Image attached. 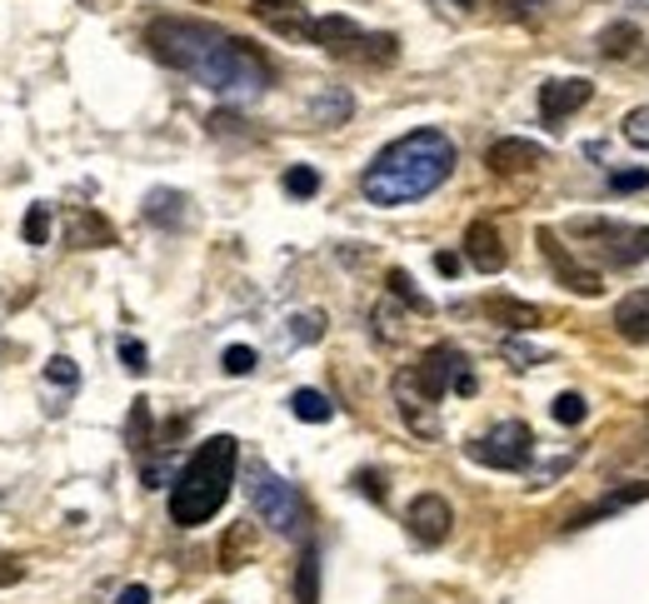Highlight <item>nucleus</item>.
Returning <instances> with one entry per match:
<instances>
[{
  "instance_id": "45",
  "label": "nucleus",
  "mask_w": 649,
  "mask_h": 604,
  "mask_svg": "<svg viewBox=\"0 0 649 604\" xmlns=\"http://www.w3.org/2000/svg\"><path fill=\"white\" fill-rule=\"evenodd\" d=\"M449 5H465V11H470V5H474V0H449Z\"/></svg>"
},
{
  "instance_id": "47",
  "label": "nucleus",
  "mask_w": 649,
  "mask_h": 604,
  "mask_svg": "<svg viewBox=\"0 0 649 604\" xmlns=\"http://www.w3.org/2000/svg\"><path fill=\"white\" fill-rule=\"evenodd\" d=\"M0 559H5V555H0Z\"/></svg>"
},
{
  "instance_id": "13",
  "label": "nucleus",
  "mask_w": 649,
  "mask_h": 604,
  "mask_svg": "<svg viewBox=\"0 0 649 604\" xmlns=\"http://www.w3.org/2000/svg\"><path fill=\"white\" fill-rule=\"evenodd\" d=\"M465 261H470L480 275H500V270H505L509 250H505V240H500L495 220H470V226H465Z\"/></svg>"
},
{
  "instance_id": "19",
  "label": "nucleus",
  "mask_w": 649,
  "mask_h": 604,
  "mask_svg": "<svg viewBox=\"0 0 649 604\" xmlns=\"http://www.w3.org/2000/svg\"><path fill=\"white\" fill-rule=\"evenodd\" d=\"M145 220L160 226V230H180L190 220V201L180 195V190H170V185H155L151 195H145Z\"/></svg>"
},
{
  "instance_id": "37",
  "label": "nucleus",
  "mask_w": 649,
  "mask_h": 604,
  "mask_svg": "<svg viewBox=\"0 0 649 604\" xmlns=\"http://www.w3.org/2000/svg\"><path fill=\"white\" fill-rule=\"evenodd\" d=\"M120 360H125L130 375H145V370H151V355H145L141 340H120Z\"/></svg>"
},
{
  "instance_id": "11",
  "label": "nucleus",
  "mask_w": 649,
  "mask_h": 604,
  "mask_svg": "<svg viewBox=\"0 0 649 604\" xmlns=\"http://www.w3.org/2000/svg\"><path fill=\"white\" fill-rule=\"evenodd\" d=\"M594 85L579 81V75H560V81H544L540 85V120L544 125H565L579 106H590Z\"/></svg>"
},
{
  "instance_id": "31",
  "label": "nucleus",
  "mask_w": 649,
  "mask_h": 604,
  "mask_svg": "<svg viewBox=\"0 0 649 604\" xmlns=\"http://www.w3.org/2000/svg\"><path fill=\"white\" fill-rule=\"evenodd\" d=\"M21 235H25V245H46L50 240V205H31L25 210V226H21Z\"/></svg>"
},
{
  "instance_id": "28",
  "label": "nucleus",
  "mask_w": 649,
  "mask_h": 604,
  "mask_svg": "<svg viewBox=\"0 0 649 604\" xmlns=\"http://www.w3.org/2000/svg\"><path fill=\"white\" fill-rule=\"evenodd\" d=\"M125 435H130V450H135V455H145V450H151V400H135Z\"/></svg>"
},
{
  "instance_id": "16",
  "label": "nucleus",
  "mask_w": 649,
  "mask_h": 604,
  "mask_svg": "<svg viewBox=\"0 0 649 604\" xmlns=\"http://www.w3.org/2000/svg\"><path fill=\"white\" fill-rule=\"evenodd\" d=\"M360 25L350 21V15H315V31H310V46H320V50H330V56H340V60H350V50L360 46Z\"/></svg>"
},
{
  "instance_id": "12",
  "label": "nucleus",
  "mask_w": 649,
  "mask_h": 604,
  "mask_svg": "<svg viewBox=\"0 0 649 604\" xmlns=\"http://www.w3.org/2000/svg\"><path fill=\"white\" fill-rule=\"evenodd\" d=\"M250 15H255L265 31H275V36L285 40H300V46H310V31H315V15L305 11V5H296V0H255L250 5Z\"/></svg>"
},
{
  "instance_id": "9",
  "label": "nucleus",
  "mask_w": 649,
  "mask_h": 604,
  "mask_svg": "<svg viewBox=\"0 0 649 604\" xmlns=\"http://www.w3.org/2000/svg\"><path fill=\"white\" fill-rule=\"evenodd\" d=\"M449 524H455V510H449V499L445 495H414L410 499V510H405V530H410V540L414 545H425V549H435V545H445L449 540Z\"/></svg>"
},
{
  "instance_id": "39",
  "label": "nucleus",
  "mask_w": 649,
  "mask_h": 604,
  "mask_svg": "<svg viewBox=\"0 0 649 604\" xmlns=\"http://www.w3.org/2000/svg\"><path fill=\"white\" fill-rule=\"evenodd\" d=\"M354 490H360L365 499H375V505H385V480H380L375 470H360V474H354Z\"/></svg>"
},
{
  "instance_id": "26",
  "label": "nucleus",
  "mask_w": 649,
  "mask_h": 604,
  "mask_svg": "<svg viewBox=\"0 0 649 604\" xmlns=\"http://www.w3.org/2000/svg\"><path fill=\"white\" fill-rule=\"evenodd\" d=\"M290 415L305 420V425H325V420H335V404H330V395H320V390H296L290 395Z\"/></svg>"
},
{
  "instance_id": "41",
  "label": "nucleus",
  "mask_w": 649,
  "mask_h": 604,
  "mask_svg": "<svg viewBox=\"0 0 649 604\" xmlns=\"http://www.w3.org/2000/svg\"><path fill=\"white\" fill-rule=\"evenodd\" d=\"M116 604H151V584H125Z\"/></svg>"
},
{
  "instance_id": "5",
  "label": "nucleus",
  "mask_w": 649,
  "mask_h": 604,
  "mask_svg": "<svg viewBox=\"0 0 649 604\" xmlns=\"http://www.w3.org/2000/svg\"><path fill=\"white\" fill-rule=\"evenodd\" d=\"M569 235L590 240V250L614 270H635L649 261V226H625V220H600V215H579L569 220Z\"/></svg>"
},
{
  "instance_id": "32",
  "label": "nucleus",
  "mask_w": 649,
  "mask_h": 604,
  "mask_svg": "<svg viewBox=\"0 0 649 604\" xmlns=\"http://www.w3.org/2000/svg\"><path fill=\"white\" fill-rule=\"evenodd\" d=\"M620 135H625L635 150H649V106H635L625 120H620Z\"/></svg>"
},
{
  "instance_id": "3",
  "label": "nucleus",
  "mask_w": 649,
  "mask_h": 604,
  "mask_svg": "<svg viewBox=\"0 0 649 604\" xmlns=\"http://www.w3.org/2000/svg\"><path fill=\"white\" fill-rule=\"evenodd\" d=\"M236 464H240V439L236 435H211L201 450L180 464V474L170 480V520L180 530L215 520L220 505L230 499L236 485Z\"/></svg>"
},
{
  "instance_id": "7",
  "label": "nucleus",
  "mask_w": 649,
  "mask_h": 604,
  "mask_svg": "<svg viewBox=\"0 0 649 604\" xmlns=\"http://www.w3.org/2000/svg\"><path fill=\"white\" fill-rule=\"evenodd\" d=\"M465 455H470L474 464H484V470H530L534 435L525 420H500V425H490L484 435H474L470 445H465Z\"/></svg>"
},
{
  "instance_id": "20",
  "label": "nucleus",
  "mask_w": 649,
  "mask_h": 604,
  "mask_svg": "<svg viewBox=\"0 0 649 604\" xmlns=\"http://www.w3.org/2000/svg\"><path fill=\"white\" fill-rule=\"evenodd\" d=\"M639 499H649V485H620L614 495H604L600 505H590V510H579L575 520H569V530H585V524H594V520H610V515L629 510V505H639Z\"/></svg>"
},
{
  "instance_id": "38",
  "label": "nucleus",
  "mask_w": 649,
  "mask_h": 604,
  "mask_svg": "<svg viewBox=\"0 0 649 604\" xmlns=\"http://www.w3.org/2000/svg\"><path fill=\"white\" fill-rule=\"evenodd\" d=\"M610 190L614 195H625V190H649V170H614Z\"/></svg>"
},
{
  "instance_id": "4",
  "label": "nucleus",
  "mask_w": 649,
  "mask_h": 604,
  "mask_svg": "<svg viewBox=\"0 0 649 604\" xmlns=\"http://www.w3.org/2000/svg\"><path fill=\"white\" fill-rule=\"evenodd\" d=\"M245 495H250V510H255L260 524H271L285 540H305V530H310L305 499H300V490L290 485V480H280L271 464H250Z\"/></svg>"
},
{
  "instance_id": "2",
  "label": "nucleus",
  "mask_w": 649,
  "mask_h": 604,
  "mask_svg": "<svg viewBox=\"0 0 649 604\" xmlns=\"http://www.w3.org/2000/svg\"><path fill=\"white\" fill-rule=\"evenodd\" d=\"M460 166V150L445 131L425 125V131H410L400 141H389L385 150L375 155L360 176V195L380 210H400V205H414L435 195L449 176Z\"/></svg>"
},
{
  "instance_id": "21",
  "label": "nucleus",
  "mask_w": 649,
  "mask_h": 604,
  "mask_svg": "<svg viewBox=\"0 0 649 604\" xmlns=\"http://www.w3.org/2000/svg\"><path fill=\"white\" fill-rule=\"evenodd\" d=\"M594 46H600V56L604 60H625V56H635V46H639V25L635 21H610L594 36Z\"/></svg>"
},
{
  "instance_id": "17",
  "label": "nucleus",
  "mask_w": 649,
  "mask_h": 604,
  "mask_svg": "<svg viewBox=\"0 0 649 604\" xmlns=\"http://www.w3.org/2000/svg\"><path fill=\"white\" fill-rule=\"evenodd\" d=\"M65 245L71 250L116 245V226H110L100 210H71V220H65Z\"/></svg>"
},
{
  "instance_id": "18",
  "label": "nucleus",
  "mask_w": 649,
  "mask_h": 604,
  "mask_svg": "<svg viewBox=\"0 0 649 604\" xmlns=\"http://www.w3.org/2000/svg\"><path fill=\"white\" fill-rule=\"evenodd\" d=\"M614 330L635 345H649V285L629 290V295L614 305Z\"/></svg>"
},
{
  "instance_id": "34",
  "label": "nucleus",
  "mask_w": 649,
  "mask_h": 604,
  "mask_svg": "<svg viewBox=\"0 0 649 604\" xmlns=\"http://www.w3.org/2000/svg\"><path fill=\"white\" fill-rule=\"evenodd\" d=\"M220 365H225V375H250L260 360H255V350H250V345H225Z\"/></svg>"
},
{
  "instance_id": "44",
  "label": "nucleus",
  "mask_w": 649,
  "mask_h": 604,
  "mask_svg": "<svg viewBox=\"0 0 649 604\" xmlns=\"http://www.w3.org/2000/svg\"><path fill=\"white\" fill-rule=\"evenodd\" d=\"M620 5H635V11H649V0H620Z\"/></svg>"
},
{
  "instance_id": "22",
  "label": "nucleus",
  "mask_w": 649,
  "mask_h": 604,
  "mask_svg": "<svg viewBox=\"0 0 649 604\" xmlns=\"http://www.w3.org/2000/svg\"><path fill=\"white\" fill-rule=\"evenodd\" d=\"M250 555H255V524H230L220 540V569H240Z\"/></svg>"
},
{
  "instance_id": "25",
  "label": "nucleus",
  "mask_w": 649,
  "mask_h": 604,
  "mask_svg": "<svg viewBox=\"0 0 649 604\" xmlns=\"http://www.w3.org/2000/svg\"><path fill=\"white\" fill-rule=\"evenodd\" d=\"M296 604H320V549L305 545L296 565Z\"/></svg>"
},
{
  "instance_id": "29",
  "label": "nucleus",
  "mask_w": 649,
  "mask_h": 604,
  "mask_svg": "<svg viewBox=\"0 0 649 604\" xmlns=\"http://www.w3.org/2000/svg\"><path fill=\"white\" fill-rule=\"evenodd\" d=\"M320 335H325V310H300V315H290V340L296 345H315Z\"/></svg>"
},
{
  "instance_id": "14",
  "label": "nucleus",
  "mask_w": 649,
  "mask_h": 604,
  "mask_svg": "<svg viewBox=\"0 0 649 604\" xmlns=\"http://www.w3.org/2000/svg\"><path fill=\"white\" fill-rule=\"evenodd\" d=\"M395 404H400V420L414 430L420 439H435L440 435V420H435V404L425 400V395L414 390V379H410V370H400L395 375Z\"/></svg>"
},
{
  "instance_id": "33",
  "label": "nucleus",
  "mask_w": 649,
  "mask_h": 604,
  "mask_svg": "<svg viewBox=\"0 0 649 604\" xmlns=\"http://www.w3.org/2000/svg\"><path fill=\"white\" fill-rule=\"evenodd\" d=\"M46 379L71 395L75 385H81V370H75V360H71V355H50V360H46Z\"/></svg>"
},
{
  "instance_id": "43",
  "label": "nucleus",
  "mask_w": 649,
  "mask_h": 604,
  "mask_svg": "<svg viewBox=\"0 0 649 604\" xmlns=\"http://www.w3.org/2000/svg\"><path fill=\"white\" fill-rule=\"evenodd\" d=\"M11 580H21V565H15V559H5V565H0V584H11Z\"/></svg>"
},
{
  "instance_id": "10",
  "label": "nucleus",
  "mask_w": 649,
  "mask_h": 604,
  "mask_svg": "<svg viewBox=\"0 0 649 604\" xmlns=\"http://www.w3.org/2000/svg\"><path fill=\"white\" fill-rule=\"evenodd\" d=\"M544 160H550V150H544L540 141H525V135H505V141H495L490 150H484L490 176H530V170H540Z\"/></svg>"
},
{
  "instance_id": "6",
  "label": "nucleus",
  "mask_w": 649,
  "mask_h": 604,
  "mask_svg": "<svg viewBox=\"0 0 649 604\" xmlns=\"http://www.w3.org/2000/svg\"><path fill=\"white\" fill-rule=\"evenodd\" d=\"M410 379H414V390L425 395L430 404H440L449 390H455V395H474V370H470V360H465L455 345H430L425 355L410 365Z\"/></svg>"
},
{
  "instance_id": "24",
  "label": "nucleus",
  "mask_w": 649,
  "mask_h": 604,
  "mask_svg": "<svg viewBox=\"0 0 649 604\" xmlns=\"http://www.w3.org/2000/svg\"><path fill=\"white\" fill-rule=\"evenodd\" d=\"M354 110V100H350V90H320L315 100H310V120H315V125H340L345 116H350Z\"/></svg>"
},
{
  "instance_id": "35",
  "label": "nucleus",
  "mask_w": 649,
  "mask_h": 604,
  "mask_svg": "<svg viewBox=\"0 0 649 604\" xmlns=\"http://www.w3.org/2000/svg\"><path fill=\"white\" fill-rule=\"evenodd\" d=\"M370 321H375V335H380V340H400V335H405L400 310L389 305V300H385V305H375V315H370Z\"/></svg>"
},
{
  "instance_id": "23",
  "label": "nucleus",
  "mask_w": 649,
  "mask_h": 604,
  "mask_svg": "<svg viewBox=\"0 0 649 604\" xmlns=\"http://www.w3.org/2000/svg\"><path fill=\"white\" fill-rule=\"evenodd\" d=\"M385 285H389V295L400 300V305H410L414 315H435V300H430L425 290L410 280V270H400V265H395V270L385 275Z\"/></svg>"
},
{
  "instance_id": "1",
  "label": "nucleus",
  "mask_w": 649,
  "mask_h": 604,
  "mask_svg": "<svg viewBox=\"0 0 649 604\" xmlns=\"http://www.w3.org/2000/svg\"><path fill=\"white\" fill-rule=\"evenodd\" d=\"M145 46L160 65L170 71H185L205 85V90L225 95V100H260V95L275 85L271 60L260 56L250 40L230 36L211 21H190V15H160V21L145 25Z\"/></svg>"
},
{
  "instance_id": "27",
  "label": "nucleus",
  "mask_w": 649,
  "mask_h": 604,
  "mask_svg": "<svg viewBox=\"0 0 649 604\" xmlns=\"http://www.w3.org/2000/svg\"><path fill=\"white\" fill-rule=\"evenodd\" d=\"M550 415H555L565 430H575V425H585L590 404H585V395H579V390H560L555 400H550Z\"/></svg>"
},
{
  "instance_id": "30",
  "label": "nucleus",
  "mask_w": 649,
  "mask_h": 604,
  "mask_svg": "<svg viewBox=\"0 0 649 604\" xmlns=\"http://www.w3.org/2000/svg\"><path fill=\"white\" fill-rule=\"evenodd\" d=\"M285 195H296V201H310V195H320V170H310V166H290L285 170Z\"/></svg>"
},
{
  "instance_id": "40",
  "label": "nucleus",
  "mask_w": 649,
  "mask_h": 604,
  "mask_svg": "<svg viewBox=\"0 0 649 604\" xmlns=\"http://www.w3.org/2000/svg\"><path fill=\"white\" fill-rule=\"evenodd\" d=\"M540 5H544V0H505V15H519V21H530Z\"/></svg>"
},
{
  "instance_id": "46",
  "label": "nucleus",
  "mask_w": 649,
  "mask_h": 604,
  "mask_svg": "<svg viewBox=\"0 0 649 604\" xmlns=\"http://www.w3.org/2000/svg\"><path fill=\"white\" fill-rule=\"evenodd\" d=\"M85 5H95V0H85Z\"/></svg>"
},
{
  "instance_id": "8",
  "label": "nucleus",
  "mask_w": 649,
  "mask_h": 604,
  "mask_svg": "<svg viewBox=\"0 0 649 604\" xmlns=\"http://www.w3.org/2000/svg\"><path fill=\"white\" fill-rule=\"evenodd\" d=\"M534 245L544 250V261H550V270H555V280L565 285L569 295H585V300L604 295V280H600V270H590V265H579L575 255H569V250H565V240H560L550 226H540V230H534Z\"/></svg>"
},
{
  "instance_id": "36",
  "label": "nucleus",
  "mask_w": 649,
  "mask_h": 604,
  "mask_svg": "<svg viewBox=\"0 0 649 604\" xmlns=\"http://www.w3.org/2000/svg\"><path fill=\"white\" fill-rule=\"evenodd\" d=\"M500 355L515 360V370H534L544 360L540 350H534V345H525V340H505V345H500Z\"/></svg>"
},
{
  "instance_id": "15",
  "label": "nucleus",
  "mask_w": 649,
  "mask_h": 604,
  "mask_svg": "<svg viewBox=\"0 0 649 604\" xmlns=\"http://www.w3.org/2000/svg\"><path fill=\"white\" fill-rule=\"evenodd\" d=\"M484 315L495 325H505L509 335H530L544 325V310L530 305V300H515V295H490L484 300Z\"/></svg>"
},
{
  "instance_id": "42",
  "label": "nucleus",
  "mask_w": 649,
  "mask_h": 604,
  "mask_svg": "<svg viewBox=\"0 0 649 604\" xmlns=\"http://www.w3.org/2000/svg\"><path fill=\"white\" fill-rule=\"evenodd\" d=\"M435 270L440 275H460V255H449V250L445 255H435Z\"/></svg>"
}]
</instances>
